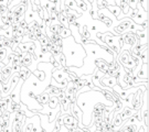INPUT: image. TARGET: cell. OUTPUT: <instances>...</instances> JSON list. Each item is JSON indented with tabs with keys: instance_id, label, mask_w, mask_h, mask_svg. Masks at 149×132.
<instances>
[{
	"instance_id": "1",
	"label": "cell",
	"mask_w": 149,
	"mask_h": 132,
	"mask_svg": "<svg viewBox=\"0 0 149 132\" xmlns=\"http://www.w3.org/2000/svg\"><path fill=\"white\" fill-rule=\"evenodd\" d=\"M62 54L65 56V67H76L80 68L84 65V58L86 52L82 44L75 42L73 35L63 39Z\"/></svg>"
},
{
	"instance_id": "2",
	"label": "cell",
	"mask_w": 149,
	"mask_h": 132,
	"mask_svg": "<svg viewBox=\"0 0 149 132\" xmlns=\"http://www.w3.org/2000/svg\"><path fill=\"white\" fill-rule=\"evenodd\" d=\"M146 20H148V12L147 11H145L137 3V13H136V16L134 18L132 21L135 23V24H137V26H140L141 23Z\"/></svg>"
},
{
	"instance_id": "3",
	"label": "cell",
	"mask_w": 149,
	"mask_h": 132,
	"mask_svg": "<svg viewBox=\"0 0 149 132\" xmlns=\"http://www.w3.org/2000/svg\"><path fill=\"white\" fill-rule=\"evenodd\" d=\"M134 22L130 19H125L120 23H118L117 26L114 28V32L116 33V35H122L124 33L128 31V28L133 24Z\"/></svg>"
},
{
	"instance_id": "4",
	"label": "cell",
	"mask_w": 149,
	"mask_h": 132,
	"mask_svg": "<svg viewBox=\"0 0 149 132\" xmlns=\"http://www.w3.org/2000/svg\"><path fill=\"white\" fill-rule=\"evenodd\" d=\"M22 80H20V84L17 85L16 87H15V89L12 90L10 93V95H9V97H10V99L12 102H15V104H17V105H20V91H21V86H22Z\"/></svg>"
},
{
	"instance_id": "5",
	"label": "cell",
	"mask_w": 149,
	"mask_h": 132,
	"mask_svg": "<svg viewBox=\"0 0 149 132\" xmlns=\"http://www.w3.org/2000/svg\"><path fill=\"white\" fill-rule=\"evenodd\" d=\"M101 83H102V86H104V87H108V88H113L114 86H116L117 85V79L116 77H114V76H107V75H104L103 77L101 78Z\"/></svg>"
},
{
	"instance_id": "6",
	"label": "cell",
	"mask_w": 149,
	"mask_h": 132,
	"mask_svg": "<svg viewBox=\"0 0 149 132\" xmlns=\"http://www.w3.org/2000/svg\"><path fill=\"white\" fill-rule=\"evenodd\" d=\"M136 112H137V111H135L134 109H132V108H129V107H125V108H123L122 111H120L119 117H120L122 121L125 122L126 120H128L129 118H132V117L135 116V113H136Z\"/></svg>"
},
{
	"instance_id": "7",
	"label": "cell",
	"mask_w": 149,
	"mask_h": 132,
	"mask_svg": "<svg viewBox=\"0 0 149 132\" xmlns=\"http://www.w3.org/2000/svg\"><path fill=\"white\" fill-rule=\"evenodd\" d=\"M129 59H130V54H129V51L128 50H122L120 52H119V55H118V58H117V62L122 66H124L126 63L129 62Z\"/></svg>"
},
{
	"instance_id": "8",
	"label": "cell",
	"mask_w": 149,
	"mask_h": 132,
	"mask_svg": "<svg viewBox=\"0 0 149 132\" xmlns=\"http://www.w3.org/2000/svg\"><path fill=\"white\" fill-rule=\"evenodd\" d=\"M26 6L24 5H16L15 7L9 8V9H10L11 12L13 13V17H22V16H24V12H26Z\"/></svg>"
},
{
	"instance_id": "9",
	"label": "cell",
	"mask_w": 149,
	"mask_h": 132,
	"mask_svg": "<svg viewBox=\"0 0 149 132\" xmlns=\"http://www.w3.org/2000/svg\"><path fill=\"white\" fill-rule=\"evenodd\" d=\"M63 2H64V7H68V8H70V9L76 11L80 16H83V13H84V12H83V11L81 10L80 8L77 7V5L75 3L74 0H63Z\"/></svg>"
},
{
	"instance_id": "10",
	"label": "cell",
	"mask_w": 149,
	"mask_h": 132,
	"mask_svg": "<svg viewBox=\"0 0 149 132\" xmlns=\"http://www.w3.org/2000/svg\"><path fill=\"white\" fill-rule=\"evenodd\" d=\"M94 65H95V68H97L100 72L104 73V74H106L107 70H108V64L104 59H96Z\"/></svg>"
},
{
	"instance_id": "11",
	"label": "cell",
	"mask_w": 149,
	"mask_h": 132,
	"mask_svg": "<svg viewBox=\"0 0 149 132\" xmlns=\"http://www.w3.org/2000/svg\"><path fill=\"white\" fill-rule=\"evenodd\" d=\"M58 35L61 39H66L72 35V31L69 28H64L62 24H59V31H58Z\"/></svg>"
},
{
	"instance_id": "12",
	"label": "cell",
	"mask_w": 149,
	"mask_h": 132,
	"mask_svg": "<svg viewBox=\"0 0 149 132\" xmlns=\"http://www.w3.org/2000/svg\"><path fill=\"white\" fill-rule=\"evenodd\" d=\"M60 106V100L56 96L50 95V99H49L48 102V107L50 109H56Z\"/></svg>"
},
{
	"instance_id": "13",
	"label": "cell",
	"mask_w": 149,
	"mask_h": 132,
	"mask_svg": "<svg viewBox=\"0 0 149 132\" xmlns=\"http://www.w3.org/2000/svg\"><path fill=\"white\" fill-rule=\"evenodd\" d=\"M107 10L111 12V15L113 17H118L120 16V8L118 7V6H108L107 7Z\"/></svg>"
},
{
	"instance_id": "14",
	"label": "cell",
	"mask_w": 149,
	"mask_h": 132,
	"mask_svg": "<svg viewBox=\"0 0 149 132\" xmlns=\"http://www.w3.org/2000/svg\"><path fill=\"white\" fill-rule=\"evenodd\" d=\"M74 1H75V3L77 5V7H79V8H80V9L83 11V12H84V11L88 10V6L86 5V3L84 2V1H83V0H74Z\"/></svg>"
},
{
	"instance_id": "15",
	"label": "cell",
	"mask_w": 149,
	"mask_h": 132,
	"mask_svg": "<svg viewBox=\"0 0 149 132\" xmlns=\"http://www.w3.org/2000/svg\"><path fill=\"white\" fill-rule=\"evenodd\" d=\"M0 35H2L5 39H11L12 37V31H11V29L0 30Z\"/></svg>"
},
{
	"instance_id": "16",
	"label": "cell",
	"mask_w": 149,
	"mask_h": 132,
	"mask_svg": "<svg viewBox=\"0 0 149 132\" xmlns=\"http://www.w3.org/2000/svg\"><path fill=\"white\" fill-rule=\"evenodd\" d=\"M137 3H138L137 0H128V6H129V8H130L132 10H135V9H136Z\"/></svg>"
},
{
	"instance_id": "17",
	"label": "cell",
	"mask_w": 149,
	"mask_h": 132,
	"mask_svg": "<svg viewBox=\"0 0 149 132\" xmlns=\"http://www.w3.org/2000/svg\"><path fill=\"white\" fill-rule=\"evenodd\" d=\"M107 2V5L108 6H116V1L115 0H105Z\"/></svg>"
},
{
	"instance_id": "18",
	"label": "cell",
	"mask_w": 149,
	"mask_h": 132,
	"mask_svg": "<svg viewBox=\"0 0 149 132\" xmlns=\"http://www.w3.org/2000/svg\"><path fill=\"white\" fill-rule=\"evenodd\" d=\"M84 2H85L86 5H90V7H92V5H93V2H94V0H83Z\"/></svg>"
},
{
	"instance_id": "19",
	"label": "cell",
	"mask_w": 149,
	"mask_h": 132,
	"mask_svg": "<svg viewBox=\"0 0 149 132\" xmlns=\"http://www.w3.org/2000/svg\"><path fill=\"white\" fill-rule=\"evenodd\" d=\"M5 66H6V64L3 63V62H0V72L5 68Z\"/></svg>"
}]
</instances>
